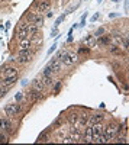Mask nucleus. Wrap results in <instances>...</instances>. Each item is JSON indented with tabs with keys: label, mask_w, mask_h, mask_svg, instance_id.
Returning a JSON list of instances; mask_svg holds the SVG:
<instances>
[{
	"label": "nucleus",
	"mask_w": 129,
	"mask_h": 145,
	"mask_svg": "<svg viewBox=\"0 0 129 145\" xmlns=\"http://www.w3.org/2000/svg\"><path fill=\"white\" fill-rule=\"evenodd\" d=\"M67 120L71 123V125H75L78 120V113L77 112H70L68 115H67Z\"/></svg>",
	"instance_id": "obj_20"
},
{
	"label": "nucleus",
	"mask_w": 129,
	"mask_h": 145,
	"mask_svg": "<svg viewBox=\"0 0 129 145\" xmlns=\"http://www.w3.org/2000/svg\"><path fill=\"white\" fill-rule=\"evenodd\" d=\"M63 142H65V144H68V142H73V139H71V138L68 136V138H64V139H63Z\"/></svg>",
	"instance_id": "obj_41"
},
{
	"label": "nucleus",
	"mask_w": 129,
	"mask_h": 145,
	"mask_svg": "<svg viewBox=\"0 0 129 145\" xmlns=\"http://www.w3.org/2000/svg\"><path fill=\"white\" fill-rule=\"evenodd\" d=\"M84 42L87 44V47H90V48H92V47H97V45H96V38H94L93 35H87V36H86Z\"/></svg>",
	"instance_id": "obj_23"
},
{
	"label": "nucleus",
	"mask_w": 129,
	"mask_h": 145,
	"mask_svg": "<svg viewBox=\"0 0 129 145\" xmlns=\"http://www.w3.org/2000/svg\"><path fill=\"white\" fill-rule=\"evenodd\" d=\"M18 55H31V57H32L33 52L31 49H19L18 51Z\"/></svg>",
	"instance_id": "obj_29"
},
{
	"label": "nucleus",
	"mask_w": 129,
	"mask_h": 145,
	"mask_svg": "<svg viewBox=\"0 0 129 145\" xmlns=\"http://www.w3.org/2000/svg\"><path fill=\"white\" fill-rule=\"evenodd\" d=\"M89 119H90L89 113H83V115H78V120H77V122L80 123V126H86L87 122H89Z\"/></svg>",
	"instance_id": "obj_18"
},
{
	"label": "nucleus",
	"mask_w": 129,
	"mask_h": 145,
	"mask_svg": "<svg viewBox=\"0 0 129 145\" xmlns=\"http://www.w3.org/2000/svg\"><path fill=\"white\" fill-rule=\"evenodd\" d=\"M75 62H78V54H71V52H68V55L63 60V64H65V65H73V64H75Z\"/></svg>",
	"instance_id": "obj_9"
},
{
	"label": "nucleus",
	"mask_w": 129,
	"mask_h": 145,
	"mask_svg": "<svg viewBox=\"0 0 129 145\" xmlns=\"http://www.w3.org/2000/svg\"><path fill=\"white\" fill-rule=\"evenodd\" d=\"M9 28H10V22H6V25H4V31H6V33H7Z\"/></svg>",
	"instance_id": "obj_40"
},
{
	"label": "nucleus",
	"mask_w": 129,
	"mask_h": 145,
	"mask_svg": "<svg viewBox=\"0 0 129 145\" xmlns=\"http://www.w3.org/2000/svg\"><path fill=\"white\" fill-rule=\"evenodd\" d=\"M73 39H74L73 35H68V39H67V42H73Z\"/></svg>",
	"instance_id": "obj_43"
},
{
	"label": "nucleus",
	"mask_w": 129,
	"mask_h": 145,
	"mask_svg": "<svg viewBox=\"0 0 129 145\" xmlns=\"http://www.w3.org/2000/svg\"><path fill=\"white\" fill-rule=\"evenodd\" d=\"M7 141H9V138L3 132H0V144H4V142H7Z\"/></svg>",
	"instance_id": "obj_33"
},
{
	"label": "nucleus",
	"mask_w": 129,
	"mask_h": 145,
	"mask_svg": "<svg viewBox=\"0 0 129 145\" xmlns=\"http://www.w3.org/2000/svg\"><path fill=\"white\" fill-rule=\"evenodd\" d=\"M7 91H9V87L7 86H0V99L4 97V96L7 94Z\"/></svg>",
	"instance_id": "obj_28"
},
{
	"label": "nucleus",
	"mask_w": 129,
	"mask_h": 145,
	"mask_svg": "<svg viewBox=\"0 0 129 145\" xmlns=\"http://www.w3.org/2000/svg\"><path fill=\"white\" fill-rule=\"evenodd\" d=\"M57 47H58V44H57V42H54V44H52V47L48 49V52H47V54H48V55H51L52 52H54V51L57 49Z\"/></svg>",
	"instance_id": "obj_34"
},
{
	"label": "nucleus",
	"mask_w": 129,
	"mask_h": 145,
	"mask_svg": "<svg viewBox=\"0 0 129 145\" xmlns=\"http://www.w3.org/2000/svg\"><path fill=\"white\" fill-rule=\"evenodd\" d=\"M116 142H123V144H125V142H128V139H126L125 136H119L118 139H116Z\"/></svg>",
	"instance_id": "obj_38"
},
{
	"label": "nucleus",
	"mask_w": 129,
	"mask_h": 145,
	"mask_svg": "<svg viewBox=\"0 0 129 145\" xmlns=\"http://www.w3.org/2000/svg\"><path fill=\"white\" fill-rule=\"evenodd\" d=\"M20 84H22V86H26V84H28V78H23L22 81H20Z\"/></svg>",
	"instance_id": "obj_42"
},
{
	"label": "nucleus",
	"mask_w": 129,
	"mask_h": 145,
	"mask_svg": "<svg viewBox=\"0 0 129 145\" xmlns=\"http://www.w3.org/2000/svg\"><path fill=\"white\" fill-rule=\"evenodd\" d=\"M26 97H28V100L32 102V103H36V102H39V100L44 99V94H42V91H39V90L31 89V90L28 91V94H26Z\"/></svg>",
	"instance_id": "obj_3"
},
{
	"label": "nucleus",
	"mask_w": 129,
	"mask_h": 145,
	"mask_svg": "<svg viewBox=\"0 0 129 145\" xmlns=\"http://www.w3.org/2000/svg\"><path fill=\"white\" fill-rule=\"evenodd\" d=\"M31 47H32V42H31L29 38H26V39H22V41H20L19 49H31Z\"/></svg>",
	"instance_id": "obj_21"
},
{
	"label": "nucleus",
	"mask_w": 129,
	"mask_h": 145,
	"mask_svg": "<svg viewBox=\"0 0 129 145\" xmlns=\"http://www.w3.org/2000/svg\"><path fill=\"white\" fill-rule=\"evenodd\" d=\"M48 65L51 67V70L54 72H59V71H61V68H63V62L59 61V60H57L55 57H52V60L48 62Z\"/></svg>",
	"instance_id": "obj_7"
},
{
	"label": "nucleus",
	"mask_w": 129,
	"mask_h": 145,
	"mask_svg": "<svg viewBox=\"0 0 129 145\" xmlns=\"http://www.w3.org/2000/svg\"><path fill=\"white\" fill-rule=\"evenodd\" d=\"M99 18H100V13H99V12H97V13H94V15H93V16H92V19H90V22H96Z\"/></svg>",
	"instance_id": "obj_36"
},
{
	"label": "nucleus",
	"mask_w": 129,
	"mask_h": 145,
	"mask_svg": "<svg viewBox=\"0 0 129 145\" xmlns=\"http://www.w3.org/2000/svg\"><path fill=\"white\" fill-rule=\"evenodd\" d=\"M86 19H87V12H86V13H83V16H81V20H80V23H78V28H83V26H86Z\"/></svg>",
	"instance_id": "obj_31"
},
{
	"label": "nucleus",
	"mask_w": 129,
	"mask_h": 145,
	"mask_svg": "<svg viewBox=\"0 0 129 145\" xmlns=\"http://www.w3.org/2000/svg\"><path fill=\"white\" fill-rule=\"evenodd\" d=\"M42 74H45V76H51L52 77V74H54V71L51 70V67L49 65H47L44 70H42Z\"/></svg>",
	"instance_id": "obj_30"
},
{
	"label": "nucleus",
	"mask_w": 129,
	"mask_h": 145,
	"mask_svg": "<svg viewBox=\"0 0 129 145\" xmlns=\"http://www.w3.org/2000/svg\"><path fill=\"white\" fill-rule=\"evenodd\" d=\"M45 84L41 81L39 77H36V78H33L32 80V89H35V90H39V91H44L45 90Z\"/></svg>",
	"instance_id": "obj_12"
},
{
	"label": "nucleus",
	"mask_w": 129,
	"mask_h": 145,
	"mask_svg": "<svg viewBox=\"0 0 129 145\" xmlns=\"http://www.w3.org/2000/svg\"><path fill=\"white\" fill-rule=\"evenodd\" d=\"M110 42H112V36L110 35H106V33L96 39V45H99V47H107Z\"/></svg>",
	"instance_id": "obj_8"
},
{
	"label": "nucleus",
	"mask_w": 129,
	"mask_h": 145,
	"mask_svg": "<svg viewBox=\"0 0 129 145\" xmlns=\"http://www.w3.org/2000/svg\"><path fill=\"white\" fill-rule=\"evenodd\" d=\"M38 26H35L33 23H29L28 25V28H26V32H28V38L29 36H36L38 35Z\"/></svg>",
	"instance_id": "obj_17"
},
{
	"label": "nucleus",
	"mask_w": 129,
	"mask_h": 145,
	"mask_svg": "<svg viewBox=\"0 0 129 145\" xmlns=\"http://www.w3.org/2000/svg\"><path fill=\"white\" fill-rule=\"evenodd\" d=\"M92 132H93V138L99 136V135H103V125L102 123H93Z\"/></svg>",
	"instance_id": "obj_11"
},
{
	"label": "nucleus",
	"mask_w": 129,
	"mask_h": 145,
	"mask_svg": "<svg viewBox=\"0 0 129 145\" xmlns=\"http://www.w3.org/2000/svg\"><path fill=\"white\" fill-rule=\"evenodd\" d=\"M20 112V105L19 103H10V105H7L6 107H4V113H6V116H16L18 113Z\"/></svg>",
	"instance_id": "obj_4"
},
{
	"label": "nucleus",
	"mask_w": 129,
	"mask_h": 145,
	"mask_svg": "<svg viewBox=\"0 0 129 145\" xmlns=\"http://www.w3.org/2000/svg\"><path fill=\"white\" fill-rule=\"evenodd\" d=\"M83 139V142H87V144H90V142H93V132H92V126H87L84 130V136L81 138Z\"/></svg>",
	"instance_id": "obj_13"
},
{
	"label": "nucleus",
	"mask_w": 129,
	"mask_h": 145,
	"mask_svg": "<svg viewBox=\"0 0 129 145\" xmlns=\"http://www.w3.org/2000/svg\"><path fill=\"white\" fill-rule=\"evenodd\" d=\"M104 33H106V28H103V26H102V28H99V29H96V31H94V33H93V36H94V38H100V36L102 35H104Z\"/></svg>",
	"instance_id": "obj_24"
},
{
	"label": "nucleus",
	"mask_w": 129,
	"mask_h": 145,
	"mask_svg": "<svg viewBox=\"0 0 129 145\" xmlns=\"http://www.w3.org/2000/svg\"><path fill=\"white\" fill-rule=\"evenodd\" d=\"M25 20H28L29 23H33L35 26L41 28V26L44 25V18H42V13H33V12H26L25 13Z\"/></svg>",
	"instance_id": "obj_1"
},
{
	"label": "nucleus",
	"mask_w": 129,
	"mask_h": 145,
	"mask_svg": "<svg viewBox=\"0 0 129 145\" xmlns=\"http://www.w3.org/2000/svg\"><path fill=\"white\" fill-rule=\"evenodd\" d=\"M39 78H41V81H42L45 86H52V84H54V80H52L51 76H45V74H42V72H41Z\"/></svg>",
	"instance_id": "obj_19"
},
{
	"label": "nucleus",
	"mask_w": 129,
	"mask_h": 145,
	"mask_svg": "<svg viewBox=\"0 0 129 145\" xmlns=\"http://www.w3.org/2000/svg\"><path fill=\"white\" fill-rule=\"evenodd\" d=\"M112 2H113V3H119V2H120V0H112Z\"/></svg>",
	"instance_id": "obj_45"
},
{
	"label": "nucleus",
	"mask_w": 129,
	"mask_h": 145,
	"mask_svg": "<svg viewBox=\"0 0 129 145\" xmlns=\"http://www.w3.org/2000/svg\"><path fill=\"white\" fill-rule=\"evenodd\" d=\"M12 129V123L6 118H0V132H9Z\"/></svg>",
	"instance_id": "obj_10"
},
{
	"label": "nucleus",
	"mask_w": 129,
	"mask_h": 145,
	"mask_svg": "<svg viewBox=\"0 0 129 145\" xmlns=\"http://www.w3.org/2000/svg\"><path fill=\"white\" fill-rule=\"evenodd\" d=\"M103 135L106 142H110L112 139H115V136L118 135V126L115 123H109L106 128H103Z\"/></svg>",
	"instance_id": "obj_2"
},
{
	"label": "nucleus",
	"mask_w": 129,
	"mask_h": 145,
	"mask_svg": "<svg viewBox=\"0 0 129 145\" xmlns=\"http://www.w3.org/2000/svg\"><path fill=\"white\" fill-rule=\"evenodd\" d=\"M103 119H104L103 113H94V115L90 116L89 122H92V125H93V123H102V122H103Z\"/></svg>",
	"instance_id": "obj_15"
},
{
	"label": "nucleus",
	"mask_w": 129,
	"mask_h": 145,
	"mask_svg": "<svg viewBox=\"0 0 129 145\" xmlns=\"http://www.w3.org/2000/svg\"><path fill=\"white\" fill-rule=\"evenodd\" d=\"M90 52V48L87 47H80L78 48V54H89Z\"/></svg>",
	"instance_id": "obj_32"
},
{
	"label": "nucleus",
	"mask_w": 129,
	"mask_h": 145,
	"mask_svg": "<svg viewBox=\"0 0 129 145\" xmlns=\"http://www.w3.org/2000/svg\"><path fill=\"white\" fill-rule=\"evenodd\" d=\"M120 16V13H109V19H113V18H118Z\"/></svg>",
	"instance_id": "obj_39"
},
{
	"label": "nucleus",
	"mask_w": 129,
	"mask_h": 145,
	"mask_svg": "<svg viewBox=\"0 0 129 145\" xmlns=\"http://www.w3.org/2000/svg\"><path fill=\"white\" fill-rule=\"evenodd\" d=\"M35 6H36V12H38V13L49 12L51 2H49V0H38V2H35Z\"/></svg>",
	"instance_id": "obj_5"
},
{
	"label": "nucleus",
	"mask_w": 129,
	"mask_h": 145,
	"mask_svg": "<svg viewBox=\"0 0 129 145\" xmlns=\"http://www.w3.org/2000/svg\"><path fill=\"white\" fill-rule=\"evenodd\" d=\"M0 74L3 77H10V76H18V68L13 65H3L0 68Z\"/></svg>",
	"instance_id": "obj_6"
},
{
	"label": "nucleus",
	"mask_w": 129,
	"mask_h": 145,
	"mask_svg": "<svg viewBox=\"0 0 129 145\" xmlns=\"http://www.w3.org/2000/svg\"><path fill=\"white\" fill-rule=\"evenodd\" d=\"M52 16H54V12H49V13L47 15V18H52Z\"/></svg>",
	"instance_id": "obj_44"
},
{
	"label": "nucleus",
	"mask_w": 129,
	"mask_h": 145,
	"mask_svg": "<svg viewBox=\"0 0 129 145\" xmlns=\"http://www.w3.org/2000/svg\"><path fill=\"white\" fill-rule=\"evenodd\" d=\"M63 89V81H57L55 86H54V94H58Z\"/></svg>",
	"instance_id": "obj_26"
},
{
	"label": "nucleus",
	"mask_w": 129,
	"mask_h": 145,
	"mask_svg": "<svg viewBox=\"0 0 129 145\" xmlns=\"http://www.w3.org/2000/svg\"><path fill=\"white\" fill-rule=\"evenodd\" d=\"M58 36V28H52L51 31V38H57Z\"/></svg>",
	"instance_id": "obj_35"
},
{
	"label": "nucleus",
	"mask_w": 129,
	"mask_h": 145,
	"mask_svg": "<svg viewBox=\"0 0 129 145\" xmlns=\"http://www.w3.org/2000/svg\"><path fill=\"white\" fill-rule=\"evenodd\" d=\"M26 38H28L26 29H16V39L22 41V39H26Z\"/></svg>",
	"instance_id": "obj_22"
},
{
	"label": "nucleus",
	"mask_w": 129,
	"mask_h": 145,
	"mask_svg": "<svg viewBox=\"0 0 129 145\" xmlns=\"http://www.w3.org/2000/svg\"><path fill=\"white\" fill-rule=\"evenodd\" d=\"M102 2H103V0H97V3H102Z\"/></svg>",
	"instance_id": "obj_46"
},
{
	"label": "nucleus",
	"mask_w": 129,
	"mask_h": 145,
	"mask_svg": "<svg viewBox=\"0 0 129 145\" xmlns=\"http://www.w3.org/2000/svg\"><path fill=\"white\" fill-rule=\"evenodd\" d=\"M22 97H23V94H22V93H16V94H15V99L18 100V103L22 100Z\"/></svg>",
	"instance_id": "obj_37"
},
{
	"label": "nucleus",
	"mask_w": 129,
	"mask_h": 145,
	"mask_svg": "<svg viewBox=\"0 0 129 145\" xmlns=\"http://www.w3.org/2000/svg\"><path fill=\"white\" fill-rule=\"evenodd\" d=\"M107 48H109V52L113 55H123V52H122V48L118 47V45H112V44H109L107 45Z\"/></svg>",
	"instance_id": "obj_16"
},
{
	"label": "nucleus",
	"mask_w": 129,
	"mask_h": 145,
	"mask_svg": "<svg viewBox=\"0 0 129 145\" xmlns=\"http://www.w3.org/2000/svg\"><path fill=\"white\" fill-rule=\"evenodd\" d=\"M64 19H65V13H63V15H61V16H59V18L55 20V23H54V28H58V26L64 22Z\"/></svg>",
	"instance_id": "obj_27"
},
{
	"label": "nucleus",
	"mask_w": 129,
	"mask_h": 145,
	"mask_svg": "<svg viewBox=\"0 0 129 145\" xmlns=\"http://www.w3.org/2000/svg\"><path fill=\"white\" fill-rule=\"evenodd\" d=\"M31 60H32L31 55H16V57L13 58V61H16L18 64H28Z\"/></svg>",
	"instance_id": "obj_14"
},
{
	"label": "nucleus",
	"mask_w": 129,
	"mask_h": 145,
	"mask_svg": "<svg viewBox=\"0 0 129 145\" xmlns=\"http://www.w3.org/2000/svg\"><path fill=\"white\" fill-rule=\"evenodd\" d=\"M47 139H48V132H47V130H44V132H42L39 136H38L36 142H45Z\"/></svg>",
	"instance_id": "obj_25"
}]
</instances>
